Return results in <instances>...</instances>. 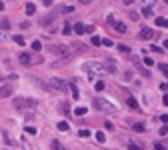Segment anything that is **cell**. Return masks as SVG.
Returning <instances> with one entry per match:
<instances>
[{"mask_svg": "<svg viewBox=\"0 0 168 150\" xmlns=\"http://www.w3.org/2000/svg\"><path fill=\"white\" fill-rule=\"evenodd\" d=\"M12 106H14L16 110H20V112H24L26 108H32L34 110V108L38 106V100H34V98H20V96H18V98L12 100Z\"/></svg>", "mask_w": 168, "mask_h": 150, "instance_id": "cell-1", "label": "cell"}, {"mask_svg": "<svg viewBox=\"0 0 168 150\" xmlns=\"http://www.w3.org/2000/svg\"><path fill=\"white\" fill-rule=\"evenodd\" d=\"M94 108H98L102 112H106V114H116L118 112V108L110 104L108 100H102V98H94Z\"/></svg>", "mask_w": 168, "mask_h": 150, "instance_id": "cell-2", "label": "cell"}, {"mask_svg": "<svg viewBox=\"0 0 168 150\" xmlns=\"http://www.w3.org/2000/svg\"><path fill=\"white\" fill-rule=\"evenodd\" d=\"M50 52H52L54 56L62 58V60L70 58V46H64V44H52V46H50Z\"/></svg>", "mask_w": 168, "mask_h": 150, "instance_id": "cell-3", "label": "cell"}, {"mask_svg": "<svg viewBox=\"0 0 168 150\" xmlns=\"http://www.w3.org/2000/svg\"><path fill=\"white\" fill-rule=\"evenodd\" d=\"M46 86H48L50 90H58V92H62V94L68 92V84L62 80V78H50Z\"/></svg>", "mask_w": 168, "mask_h": 150, "instance_id": "cell-4", "label": "cell"}, {"mask_svg": "<svg viewBox=\"0 0 168 150\" xmlns=\"http://www.w3.org/2000/svg\"><path fill=\"white\" fill-rule=\"evenodd\" d=\"M84 70H86L88 74H102V72H104V64L96 62V60H90V62L84 64Z\"/></svg>", "mask_w": 168, "mask_h": 150, "instance_id": "cell-5", "label": "cell"}, {"mask_svg": "<svg viewBox=\"0 0 168 150\" xmlns=\"http://www.w3.org/2000/svg\"><path fill=\"white\" fill-rule=\"evenodd\" d=\"M86 48L88 46H84V44H80V42H74L72 46H70V54L74 56V54H82V52H86Z\"/></svg>", "mask_w": 168, "mask_h": 150, "instance_id": "cell-6", "label": "cell"}, {"mask_svg": "<svg viewBox=\"0 0 168 150\" xmlns=\"http://www.w3.org/2000/svg\"><path fill=\"white\" fill-rule=\"evenodd\" d=\"M18 60L22 62L24 66H30V64H32V58H30V54H28V52H20V56H18Z\"/></svg>", "mask_w": 168, "mask_h": 150, "instance_id": "cell-7", "label": "cell"}, {"mask_svg": "<svg viewBox=\"0 0 168 150\" xmlns=\"http://www.w3.org/2000/svg\"><path fill=\"white\" fill-rule=\"evenodd\" d=\"M152 36H154V32H152L150 28H142V30H140V38H142V40H150Z\"/></svg>", "mask_w": 168, "mask_h": 150, "instance_id": "cell-8", "label": "cell"}, {"mask_svg": "<svg viewBox=\"0 0 168 150\" xmlns=\"http://www.w3.org/2000/svg\"><path fill=\"white\" fill-rule=\"evenodd\" d=\"M112 26H114V28H116V32H120V34H126V32H128L124 22H112Z\"/></svg>", "mask_w": 168, "mask_h": 150, "instance_id": "cell-9", "label": "cell"}, {"mask_svg": "<svg viewBox=\"0 0 168 150\" xmlns=\"http://www.w3.org/2000/svg\"><path fill=\"white\" fill-rule=\"evenodd\" d=\"M10 94H12L10 86H2V88H0V98H8Z\"/></svg>", "mask_w": 168, "mask_h": 150, "instance_id": "cell-10", "label": "cell"}, {"mask_svg": "<svg viewBox=\"0 0 168 150\" xmlns=\"http://www.w3.org/2000/svg\"><path fill=\"white\" fill-rule=\"evenodd\" d=\"M84 28H86V26H84L82 22H76L72 30H74V34H78V36H80V34H84Z\"/></svg>", "mask_w": 168, "mask_h": 150, "instance_id": "cell-11", "label": "cell"}, {"mask_svg": "<svg viewBox=\"0 0 168 150\" xmlns=\"http://www.w3.org/2000/svg\"><path fill=\"white\" fill-rule=\"evenodd\" d=\"M34 12H36V6H34L32 2H28V4H26V14H28V16H32Z\"/></svg>", "mask_w": 168, "mask_h": 150, "instance_id": "cell-12", "label": "cell"}, {"mask_svg": "<svg viewBox=\"0 0 168 150\" xmlns=\"http://www.w3.org/2000/svg\"><path fill=\"white\" fill-rule=\"evenodd\" d=\"M58 130H60V132H66V130H68V122L60 120V122H58Z\"/></svg>", "mask_w": 168, "mask_h": 150, "instance_id": "cell-13", "label": "cell"}, {"mask_svg": "<svg viewBox=\"0 0 168 150\" xmlns=\"http://www.w3.org/2000/svg\"><path fill=\"white\" fill-rule=\"evenodd\" d=\"M90 42H92V46H100L102 38H100V36H92V38H90Z\"/></svg>", "mask_w": 168, "mask_h": 150, "instance_id": "cell-14", "label": "cell"}, {"mask_svg": "<svg viewBox=\"0 0 168 150\" xmlns=\"http://www.w3.org/2000/svg\"><path fill=\"white\" fill-rule=\"evenodd\" d=\"M142 14L148 16V18H152V6H144V8H142Z\"/></svg>", "mask_w": 168, "mask_h": 150, "instance_id": "cell-15", "label": "cell"}, {"mask_svg": "<svg viewBox=\"0 0 168 150\" xmlns=\"http://www.w3.org/2000/svg\"><path fill=\"white\" fill-rule=\"evenodd\" d=\"M94 90H96V92H102V90H104V82L98 80L96 84H94Z\"/></svg>", "mask_w": 168, "mask_h": 150, "instance_id": "cell-16", "label": "cell"}, {"mask_svg": "<svg viewBox=\"0 0 168 150\" xmlns=\"http://www.w3.org/2000/svg\"><path fill=\"white\" fill-rule=\"evenodd\" d=\"M132 130H136V132H144L146 128H144V124H142V122H138V124H134V126H132Z\"/></svg>", "mask_w": 168, "mask_h": 150, "instance_id": "cell-17", "label": "cell"}, {"mask_svg": "<svg viewBox=\"0 0 168 150\" xmlns=\"http://www.w3.org/2000/svg\"><path fill=\"white\" fill-rule=\"evenodd\" d=\"M118 50H120L122 54H128V52H130V46H126V44H118Z\"/></svg>", "mask_w": 168, "mask_h": 150, "instance_id": "cell-18", "label": "cell"}, {"mask_svg": "<svg viewBox=\"0 0 168 150\" xmlns=\"http://www.w3.org/2000/svg\"><path fill=\"white\" fill-rule=\"evenodd\" d=\"M14 42H16V44H20V46H24V36L16 34V36H14Z\"/></svg>", "mask_w": 168, "mask_h": 150, "instance_id": "cell-19", "label": "cell"}, {"mask_svg": "<svg viewBox=\"0 0 168 150\" xmlns=\"http://www.w3.org/2000/svg\"><path fill=\"white\" fill-rule=\"evenodd\" d=\"M86 112H88V110H86V108H82V106H80V108H76V110H74V114H76V116H84V114H86Z\"/></svg>", "mask_w": 168, "mask_h": 150, "instance_id": "cell-20", "label": "cell"}, {"mask_svg": "<svg viewBox=\"0 0 168 150\" xmlns=\"http://www.w3.org/2000/svg\"><path fill=\"white\" fill-rule=\"evenodd\" d=\"M70 90H72V98H80L78 96V88H76L74 84H70Z\"/></svg>", "mask_w": 168, "mask_h": 150, "instance_id": "cell-21", "label": "cell"}, {"mask_svg": "<svg viewBox=\"0 0 168 150\" xmlns=\"http://www.w3.org/2000/svg\"><path fill=\"white\" fill-rule=\"evenodd\" d=\"M62 34H72V26H70V24H64V30H62Z\"/></svg>", "mask_w": 168, "mask_h": 150, "instance_id": "cell-22", "label": "cell"}, {"mask_svg": "<svg viewBox=\"0 0 168 150\" xmlns=\"http://www.w3.org/2000/svg\"><path fill=\"white\" fill-rule=\"evenodd\" d=\"M96 140H98V142H106V136H104V132H96Z\"/></svg>", "mask_w": 168, "mask_h": 150, "instance_id": "cell-23", "label": "cell"}, {"mask_svg": "<svg viewBox=\"0 0 168 150\" xmlns=\"http://www.w3.org/2000/svg\"><path fill=\"white\" fill-rule=\"evenodd\" d=\"M128 106H130V108H136V110H138V104H136L134 98H128Z\"/></svg>", "mask_w": 168, "mask_h": 150, "instance_id": "cell-24", "label": "cell"}, {"mask_svg": "<svg viewBox=\"0 0 168 150\" xmlns=\"http://www.w3.org/2000/svg\"><path fill=\"white\" fill-rule=\"evenodd\" d=\"M104 68L108 70V72H112V74H114V72H116V66H114V64H110V62H108V64H106V66H104Z\"/></svg>", "mask_w": 168, "mask_h": 150, "instance_id": "cell-25", "label": "cell"}, {"mask_svg": "<svg viewBox=\"0 0 168 150\" xmlns=\"http://www.w3.org/2000/svg\"><path fill=\"white\" fill-rule=\"evenodd\" d=\"M78 134H80V138H88V136H90V130H80Z\"/></svg>", "mask_w": 168, "mask_h": 150, "instance_id": "cell-26", "label": "cell"}, {"mask_svg": "<svg viewBox=\"0 0 168 150\" xmlns=\"http://www.w3.org/2000/svg\"><path fill=\"white\" fill-rule=\"evenodd\" d=\"M50 148H56V150H60V148H62V144H60L58 140H54V142L50 144Z\"/></svg>", "mask_w": 168, "mask_h": 150, "instance_id": "cell-27", "label": "cell"}, {"mask_svg": "<svg viewBox=\"0 0 168 150\" xmlns=\"http://www.w3.org/2000/svg\"><path fill=\"white\" fill-rule=\"evenodd\" d=\"M32 48L36 50V52H40V48H42V44H40V42L36 40V42H32Z\"/></svg>", "mask_w": 168, "mask_h": 150, "instance_id": "cell-28", "label": "cell"}, {"mask_svg": "<svg viewBox=\"0 0 168 150\" xmlns=\"http://www.w3.org/2000/svg\"><path fill=\"white\" fill-rule=\"evenodd\" d=\"M158 68H160V70H162V72L168 76V66H166V64H158Z\"/></svg>", "mask_w": 168, "mask_h": 150, "instance_id": "cell-29", "label": "cell"}, {"mask_svg": "<svg viewBox=\"0 0 168 150\" xmlns=\"http://www.w3.org/2000/svg\"><path fill=\"white\" fill-rule=\"evenodd\" d=\"M128 18H130V20H138V18H140V16H138V14H136V12H130V14H128Z\"/></svg>", "mask_w": 168, "mask_h": 150, "instance_id": "cell-30", "label": "cell"}, {"mask_svg": "<svg viewBox=\"0 0 168 150\" xmlns=\"http://www.w3.org/2000/svg\"><path fill=\"white\" fill-rule=\"evenodd\" d=\"M100 44H104V46H112V40H110V38H104Z\"/></svg>", "mask_w": 168, "mask_h": 150, "instance_id": "cell-31", "label": "cell"}, {"mask_svg": "<svg viewBox=\"0 0 168 150\" xmlns=\"http://www.w3.org/2000/svg\"><path fill=\"white\" fill-rule=\"evenodd\" d=\"M26 132H28V134H36V128L34 126H26Z\"/></svg>", "mask_w": 168, "mask_h": 150, "instance_id": "cell-32", "label": "cell"}, {"mask_svg": "<svg viewBox=\"0 0 168 150\" xmlns=\"http://www.w3.org/2000/svg\"><path fill=\"white\" fill-rule=\"evenodd\" d=\"M154 148L156 150H164V144H162V142H154Z\"/></svg>", "mask_w": 168, "mask_h": 150, "instance_id": "cell-33", "label": "cell"}, {"mask_svg": "<svg viewBox=\"0 0 168 150\" xmlns=\"http://www.w3.org/2000/svg\"><path fill=\"white\" fill-rule=\"evenodd\" d=\"M154 22H156V26H164V18H156Z\"/></svg>", "mask_w": 168, "mask_h": 150, "instance_id": "cell-34", "label": "cell"}, {"mask_svg": "<svg viewBox=\"0 0 168 150\" xmlns=\"http://www.w3.org/2000/svg\"><path fill=\"white\" fill-rule=\"evenodd\" d=\"M20 28L26 30V28H30V22H20Z\"/></svg>", "mask_w": 168, "mask_h": 150, "instance_id": "cell-35", "label": "cell"}, {"mask_svg": "<svg viewBox=\"0 0 168 150\" xmlns=\"http://www.w3.org/2000/svg\"><path fill=\"white\" fill-rule=\"evenodd\" d=\"M144 64H148V66H152L154 62H152V58H148V56H146V58H144Z\"/></svg>", "mask_w": 168, "mask_h": 150, "instance_id": "cell-36", "label": "cell"}, {"mask_svg": "<svg viewBox=\"0 0 168 150\" xmlns=\"http://www.w3.org/2000/svg\"><path fill=\"white\" fill-rule=\"evenodd\" d=\"M0 24H2V28H10V22H8V20H2Z\"/></svg>", "mask_w": 168, "mask_h": 150, "instance_id": "cell-37", "label": "cell"}, {"mask_svg": "<svg viewBox=\"0 0 168 150\" xmlns=\"http://www.w3.org/2000/svg\"><path fill=\"white\" fill-rule=\"evenodd\" d=\"M160 134H162V136H164V134H168V126H162V128H160Z\"/></svg>", "mask_w": 168, "mask_h": 150, "instance_id": "cell-38", "label": "cell"}, {"mask_svg": "<svg viewBox=\"0 0 168 150\" xmlns=\"http://www.w3.org/2000/svg\"><path fill=\"white\" fill-rule=\"evenodd\" d=\"M124 78H126V80H130V78H132V72H130V70H128V72H124Z\"/></svg>", "mask_w": 168, "mask_h": 150, "instance_id": "cell-39", "label": "cell"}, {"mask_svg": "<svg viewBox=\"0 0 168 150\" xmlns=\"http://www.w3.org/2000/svg\"><path fill=\"white\" fill-rule=\"evenodd\" d=\"M104 126H106V128H108V130H114V124H112V122H110V120H108V122H106V124H104Z\"/></svg>", "mask_w": 168, "mask_h": 150, "instance_id": "cell-40", "label": "cell"}, {"mask_svg": "<svg viewBox=\"0 0 168 150\" xmlns=\"http://www.w3.org/2000/svg\"><path fill=\"white\" fill-rule=\"evenodd\" d=\"M160 120H162L164 124H168V114H162V116H160Z\"/></svg>", "mask_w": 168, "mask_h": 150, "instance_id": "cell-41", "label": "cell"}, {"mask_svg": "<svg viewBox=\"0 0 168 150\" xmlns=\"http://www.w3.org/2000/svg\"><path fill=\"white\" fill-rule=\"evenodd\" d=\"M124 4H126V6H130V4H134V0H124Z\"/></svg>", "mask_w": 168, "mask_h": 150, "instance_id": "cell-42", "label": "cell"}, {"mask_svg": "<svg viewBox=\"0 0 168 150\" xmlns=\"http://www.w3.org/2000/svg\"><path fill=\"white\" fill-rule=\"evenodd\" d=\"M162 102H164V104L168 106V94H164V98H162Z\"/></svg>", "mask_w": 168, "mask_h": 150, "instance_id": "cell-43", "label": "cell"}, {"mask_svg": "<svg viewBox=\"0 0 168 150\" xmlns=\"http://www.w3.org/2000/svg\"><path fill=\"white\" fill-rule=\"evenodd\" d=\"M44 6H52V0H44Z\"/></svg>", "mask_w": 168, "mask_h": 150, "instance_id": "cell-44", "label": "cell"}, {"mask_svg": "<svg viewBox=\"0 0 168 150\" xmlns=\"http://www.w3.org/2000/svg\"><path fill=\"white\" fill-rule=\"evenodd\" d=\"M92 0H80V4H90Z\"/></svg>", "mask_w": 168, "mask_h": 150, "instance_id": "cell-45", "label": "cell"}, {"mask_svg": "<svg viewBox=\"0 0 168 150\" xmlns=\"http://www.w3.org/2000/svg\"><path fill=\"white\" fill-rule=\"evenodd\" d=\"M0 10H4V2L2 0H0Z\"/></svg>", "mask_w": 168, "mask_h": 150, "instance_id": "cell-46", "label": "cell"}, {"mask_svg": "<svg viewBox=\"0 0 168 150\" xmlns=\"http://www.w3.org/2000/svg\"><path fill=\"white\" fill-rule=\"evenodd\" d=\"M164 48H168V38H166V40H164Z\"/></svg>", "mask_w": 168, "mask_h": 150, "instance_id": "cell-47", "label": "cell"}, {"mask_svg": "<svg viewBox=\"0 0 168 150\" xmlns=\"http://www.w3.org/2000/svg\"><path fill=\"white\" fill-rule=\"evenodd\" d=\"M164 26H168V20H164Z\"/></svg>", "mask_w": 168, "mask_h": 150, "instance_id": "cell-48", "label": "cell"}, {"mask_svg": "<svg viewBox=\"0 0 168 150\" xmlns=\"http://www.w3.org/2000/svg\"><path fill=\"white\" fill-rule=\"evenodd\" d=\"M164 2H166V4H168V0H164Z\"/></svg>", "mask_w": 168, "mask_h": 150, "instance_id": "cell-49", "label": "cell"}, {"mask_svg": "<svg viewBox=\"0 0 168 150\" xmlns=\"http://www.w3.org/2000/svg\"><path fill=\"white\" fill-rule=\"evenodd\" d=\"M0 78H2V76H0Z\"/></svg>", "mask_w": 168, "mask_h": 150, "instance_id": "cell-50", "label": "cell"}]
</instances>
